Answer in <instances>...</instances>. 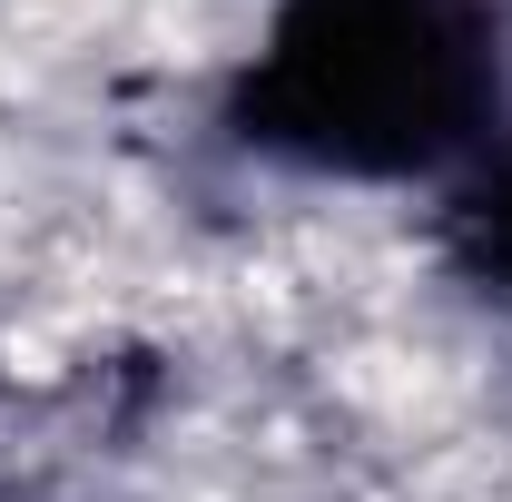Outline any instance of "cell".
<instances>
[{
	"label": "cell",
	"mask_w": 512,
	"mask_h": 502,
	"mask_svg": "<svg viewBox=\"0 0 512 502\" xmlns=\"http://www.w3.org/2000/svg\"><path fill=\"white\" fill-rule=\"evenodd\" d=\"M493 99L473 0H286L256 60V128L325 168H424Z\"/></svg>",
	"instance_id": "obj_1"
},
{
	"label": "cell",
	"mask_w": 512,
	"mask_h": 502,
	"mask_svg": "<svg viewBox=\"0 0 512 502\" xmlns=\"http://www.w3.org/2000/svg\"><path fill=\"white\" fill-rule=\"evenodd\" d=\"M483 237H493V256H503V266H512V178H503V188H493V217H483Z\"/></svg>",
	"instance_id": "obj_2"
}]
</instances>
